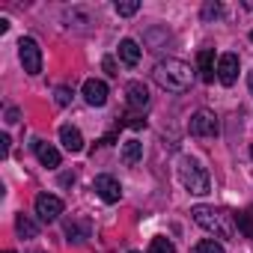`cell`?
<instances>
[{
  "label": "cell",
  "mask_w": 253,
  "mask_h": 253,
  "mask_svg": "<svg viewBox=\"0 0 253 253\" xmlns=\"http://www.w3.org/2000/svg\"><path fill=\"white\" fill-rule=\"evenodd\" d=\"M152 75H155V84L167 92H188L191 84H194V69L185 60H176V57L161 60Z\"/></svg>",
  "instance_id": "6da1fadb"
},
{
  "label": "cell",
  "mask_w": 253,
  "mask_h": 253,
  "mask_svg": "<svg viewBox=\"0 0 253 253\" xmlns=\"http://www.w3.org/2000/svg\"><path fill=\"white\" fill-rule=\"evenodd\" d=\"M191 217L197 220V226H203L206 232H211L214 238L229 241L235 235V220L226 209H214V206H194Z\"/></svg>",
  "instance_id": "7a4b0ae2"
},
{
  "label": "cell",
  "mask_w": 253,
  "mask_h": 253,
  "mask_svg": "<svg viewBox=\"0 0 253 253\" xmlns=\"http://www.w3.org/2000/svg\"><path fill=\"white\" fill-rule=\"evenodd\" d=\"M179 182H182L191 194H197V197H203V194L211 191L209 170H206L197 158H191V155H185V158L179 161Z\"/></svg>",
  "instance_id": "3957f363"
},
{
  "label": "cell",
  "mask_w": 253,
  "mask_h": 253,
  "mask_svg": "<svg viewBox=\"0 0 253 253\" xmlns=\"http://www.w3.org/2000/svg\"><path fill=\"white\" fill-rule=\"evenodd\" d=\"M18 60H21V66H24L27 75H39L42 72V48H39V42L30 39V36H24L18 42Z\"/></svg>",
  "instance_id": "277c9868"
},
{
  "label": "cell",
  "mask_w": 253,
  "mask_h": 253,
  "mask_svg": "<svg viewBox=\"0 0 253 253\" xmlns=\"http://www.w3.org/2000/svg\"><path fill=\"white\" fill-rule=\"evenodd\" d=\"M217 131H220V122H217V116L211 110H197L191 116V134H197V137H217Z\"/></svg>",
  "instance_id": "5b68a950"
},
{
  "label": "cell",
  "mask_w": 253,
  "mask_h": 253,
  "mask_svg": "<svg viewBox=\"0 0 253 253\" xmlns=\"http://www.w3.org/2000/svg\"><path fill=\"white\" fill-rule=\"evenodd\" d=\"M36 214H39L42 223H54L63 214V200L54 197V194H39L36 197Z\"/></svg>",
  "instance_id": "8992f818"
},
{
  "label": "cell",
  "mask_w": 253,
  "mask_h": 253,
  "mask_svg": "<svg viewBox=\"0 0 253 253\" xmlns=\"http://www.w3.org/2000/svg\"><path fill=\"white\" fill-rule=\"evenodd\" d=\"M92 188H95V194H98L104 203H119V197H122V185H119L113 176H95Z\"/></svg>",
  "instance_id": "52a82bcc"
},
{
  "label": "cell",
  "mask_w": 253,
  "mask_h": 253,
  "mask_svg": "<svg viewBox=\"0 0 253 253\" xmlns=\"http://www.w3.org/2000/svg\"><path fill=\"white\" fill-rule=\"evenodd\" d=\"M84 98H86V104H92V107H104V104H107V84L98 81V78L84 81Z\"/></svg>",
  "instance_id": "ba28073f"
},
{
  "label": "cell",
  "mask_w": 253,
  "mask_h": 253,
  "mask_svg": "<svg viewBox=\"0 0 253 253\" xmlns=\"http://www.w3.org/2000/svg\"><path fill=\"white\" fill-rule=\"evenodd\" d=\"M235 78H238V57L235 54H220V60H217V81L223 86H232Z\"/></svg>",
  "instance_id": "9c48e42d"
},
{
  "label": "cell",
  "mask_w": 253,
  "mask_h": 253,
  "mask_svg": "<svg viewBox=\"0 0 253 253\" xmlns=\"http://www.w3.org/2000/svg\"><path fill=\"white\" fill-rule=\"evenodd\" d=\"M125 95H128V107H131V110L149 107V89H146L143 81H131L128 86H125Z\"/></svg>",
  "instance_id": "30bf717a"
},
{
  "label": "cell",
  "mask_w": 253,
  "mask_h": 253,
  "mask_svg": "<svg viewBox=\"0 0 253 253\" xmlns=\"http://www.w3.org/2000/svg\"><path fill=\"white\" fill-rule=\"evenodd\" d=\"M33 149H36V158L42 161V167H51V170H57V167H60V152H57L51 143L36 140V143H33Z\"/></svg>",
  "instance_id": "8fae6325"
},
{
  "label": "cell",
  "mask_w": 253,
  "mask_h": 253,
  "mask_svg": "<svg viewBox=\"0 0 253 253\" xmlns=\"http://www.w3.org/2000/svg\"><path fill=\"white\" fill-rule=\"evenodd\" d=\"M60 143L69 152H84V134L75 128V125H63V128H60Z\"/></svg>",
  "instance_id": "7c38bea8"
},
{
  "label": "cell",
  "mask_w": 253,
  "mask_h": 253,
  "mask_svg": "<svg viewBox=\"0 0 253 253\" xmlns=\"http://www.w3.org/2000/svg\"><path fill=\"white\" fill-rule=\"evenodd\" d=\"M140 54H143V51H140V45H137L134 39H122V42H119V60L128 66V69H134V66L140 63Z\"/></svg>",
  "instance_id": "4fadbf2b"
},
{
  "label": "cell",
  "mask_w": 253,
  "mask_h": 253,
  "mask_svg": "<svg viewBox=\"0 0 253 253\" xmlns=\"http://www.w3.org/2000/svg\"><path fill=\"white\" fill-rule=\"evenodd\" d=\"M119 158H122V164H125V167L140 164V158H143V143H140V140H125V143H122Z\"/></svg>",
  "instance_id": "5bb4252c"
},
{
  "label": "cell",
  "mask_w": 253,
  "mask_h": 253,
  "mask_svg": "<svg viewBox=\"0 0 253 253\" xmlns=\"http://www.w3.org/2000/svg\"><path fill=\"white\" fill-rule=\"evenodd\" d=\"M197 63H200V78H203L206 84H211V81H214V51L203 48V51L197 54Z\"/></svg>",
  "instance_id": "9a60e30c"
},
{
  "label": "cell",
  "mask_w": 253,
  "mask_h": 253,
  "mask_svg": "<svg viewBox=\"0 0 253 253\" xmlns=\"http://www.w3.org/2000/svg\"><path fill=\"white\" fill-rule=\"evenodd\" d=\"M66 238H69L72 244H84V241L89 238V223H86V220H69V223H66Z\"/></svg>",
  "instance_id": "2e32d148"
},
{
  "label": "cell",
  "mask_w": 253,
  "mask_h": 253,
  "mask_svg": "<svg viewBox=\"0 0 253 253\" xmlns=\"http://www.w3.org/2000/svg\"><path fill=\"white\" fill-rule=\"evenodd\" d=\"M63 21H66V27H75V30H84L86 24H92V15H89L86 9H81V6H75V9H69V12L63 15Z\"/></svg>",
  "instance_id": "e0dca14e"
},
{
  "label": "cell",
  "mask_w": 253,
  "mask_h": 253,
  "mask_svg": "<svg viewBox=\"0 0 253 253\" xmlns=\"http://www.w3.org/2000/svg\"><path fill=\"white\" fill-rule=\"evenodd\" d=\"M15 229H18V235H21V238H36V235H39V226H36V220H33V217H27V214H18V220H15Z\"/></svg>",
  "instance_id": "ac0fdd59"
},
{
  "label": "cell",
  "mask_w": 253,
  "mask_h": 253,
  "mask_svg": "<svg viewBox=\"0 0 253 253\" xmlns=\"http://www.w3.org/2000/svg\"><path fill=\"white\" fill-rule=\"evenodd\" d=\"M149 253H176V244L170 238H164V235H155L149 241Z\"/></svg>",
  "instance_id": "d6986e66"
},
{
  "label": "cell",
  "mask_w": 253,
  "mask_h": 253,
  "mask_svg": "<svg viewBox=\"0 0 253 253\" xmlns=\"http://www.w3.org/2000/svg\"><path fill=\"white\" fill-rule=\"evenodd\" d=\"M238 229H241L247 238H253V206H247V209L238 214Z\"/></svg>",
  "instance_id": "ffe728a7"
},
{
  "label": "cell",
  "mask_w": 253,
  "mask_h": 253,
  "mask_svg": "<svg viewBox=\"0 0 253 253\" xmlns=\"http://www.w3.org/2000/svg\"><path fill=\"white\" fill-rule=\"evenodd\" d=\"M200 15H203V21H217V18L223 15V6H220V3H214V0H209V3L203 6V12H200Z\"/></svg>",
  "instance_id": "44dd1931"
},
{
  "label": "cell",
  "mask_w": 253,
  "mask_h": 253,
  "mask_svg": "<svg viewBox=\"0 0 253 253\" xmlns=\"http://www.w3.org/2000/svg\"><path fill=\"white\" fill-rule=\"evenodd\" d=\"M134 12H140V0H125V3H116V15L131 18Z\"/></svg>",
  "instance_id": "7402d4cb"
},
{
  "label": "cell",
  "mask_w": 253,
  "mask_h": 253,
  "mask_svg": "<svg viewBox=\"0 0 253 253\" xmlns=\"http://www.w3.org/2000/svg\"><path fill=\"white\" fill-rule=\"evenodd\" d=\"M197 253H226V250H223L220 241H214V238H203V241L197 244Z\"/></svg>",
  "instance_id": "603a6c76"
},
{
  "label": "cell",
  "mask_w": 253,
  "mask_h": 253,
  "mask_svg": "<svg viewBox=\"0 0 253 253\" xmlns=\"http://www.w3.org/2000/svg\"><path fill=\"white\" fill-rule=\"evenodd\" d=\"M69 101H72V89H69V86H57V104L66 107Z\"/></svg>",
  "instance_id": "cb8c5ba5"
},
{
  "label": "cell",
  "mask_w": 253,
  "mask_h": 253,
  "mask_svg": "<svg viewBox=\"0 0 253 253\" xmlns=\"http://www.w3.org/2000/svg\"><path fill=\"white\" fill-rule=\"evenodd\" d=\"M125 125H128V128H143V125H146V119H137V116H131L128 122H125Z\"/></svg>",
  "instance_id": "d4e9b609"
},
{
  "label": "cell",
  "mask_w": 253,
  "mask_h": 253,
  "mask_svg": "<svg viewBox=\"0 0 253 253\" xmlns=\"http://www.w3.org/2000/svg\"><path fill=\"white\" fill-rule=\"evenodd\" d=\"M0 155H3V158L9 155V137H6V134H3V137H0Z\"/></svg>",
  "instance_id": "484cf974"
},
{
  "label": "cell",
  "mask_w": 253,
  "mask_h": 253,
  "mask_svg": "<svg viewBox=\"0 0 253 253\" xmlns=\"http://www.w3.org/2000/svg\"><path fill=\"white\" fill-rule=\"evenodd\" d=\"M6 122H18V107H6Z\"/></svg>",
  "instance_id": "4316f807"
},
{
  "label": "cell",
  "mask_w": 253,
  "mask_h": 253,
  "mask_svg": "<svg viewBox=\"0 0 253 253\" xmlns=\"http://www.w3.org/2000/svg\"><path fill=\"white\" fill-rule=\"evenodd\" d=\"M113 69H116V66H113V60H110V57H107V60H104V72H107V75H116V72H113Z\"/></svg>",
  "instance_id": "83f0119b"
},
{
  "label": "cell",
  "mask_w": 253,
  "mask_h": 253,
  "mask_svg": "<svg viewBox=\"0 0 253 253\" xmlns=\"http://www.w3.org/2000/svg\"><path fill=\"white\" fill-rule=\"evenodd\" d=\"M247 84H250V92H253V72H250V78H247Z\"/></svg>",
  "instance_id": "f1b7e54d"
},
{
  "label": "cell",
  "mask_w": 253,
  "mask_h": 253,
  "mask_svg": "<svg viewBox=\"0 0 253 253\" xmlns=\"http://www.w3.org/2000/svg\"><path fill=\"white\" fill-rule=\"evenodd\" d=\"M250 158H253V146H250Z\"/></svg>",
  "instance_id": "f546056e"
},
{
  "label": "cell",
  "mask_w": 253,
  "mask_h": 253,
  "mask_svg": "<svg viewBox=\"0 0 253 253\" xmlns=\"http://www.w3.org/2000/svg\"><path fill=\"white\" fill-rule=\"evenodd\" d=\"M250 42H253V30H250Z\"/></svg>",
  "instance_id": "4dcf8cb0"
},
{
  "label": "cell",
  "mask_w": 253,
  "mask_h": 253,
  "mask_svg": "<svg viewBox=\"0 0 253 253\" xmlns=\"http://www.w3.org/2000/svg\"><path fill=\"white\" fill-rule=\"evenodd\" d=\"M6 253H15V250H6Z\"/></svg>",
  "instance_id": "1f68e13d"
}]
</instances>
